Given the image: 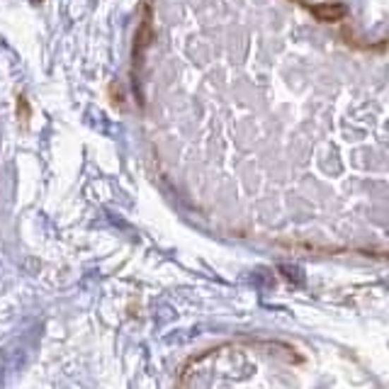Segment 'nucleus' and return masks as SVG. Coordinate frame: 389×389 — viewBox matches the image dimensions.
Listing matches in <instances>:
<instances>
[{
  "label": "nucleus",
  "instance_id": "nucleus-1",
  "mask_svg": "<svg viewBox=\"0 0 389 389\" xmlns=\"http://www.w3.org/2000/svg\"><path fill=\"white\" fill-rule=\"evenodd\" d=\"M180 389H377L343 353L292 341L217 346L183 370Z\"/></svg>",
  "mask_w": 389,
  "mask_h": 389
},
{
  "label": "nucleus",
  "instance_id": "nucleus-2",
  "mask_svg": "<svg viewBox=\"0 0 389 389\" xmlns=\"http://www.w3.org/2000/svg\"><path fill=\"white\" fill-rule=\"evenodd\" d=\"M8 360L3 358V353H0V389H5V375H8Z\"/></svg>",
  "mask_w": 389,
  "mask_h": 389
},
{
  "label": "nucleus",
  "instance_id": "nucleus-3",
  "mask_svg": "<svg viewBox=\"0 0 389 389\" xmlns=\"http://www.w3.org/2000/svg\"><path fill=\"white\" fill-rule=\"evenodd\" d=\"M32 3H42V0H32Z\"/></svg>",
  "mask_w": 389,
  "mask_h": 389
}]
</instances>
